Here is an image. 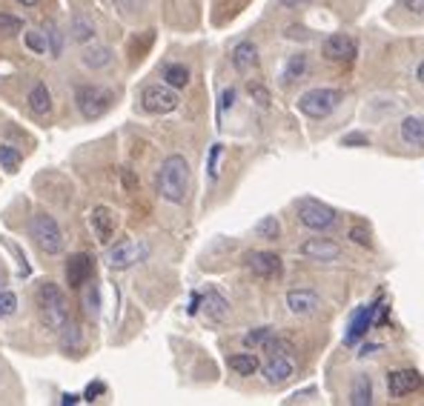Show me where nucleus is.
Instances as JSON below:
<instances>
[{"instance_id": "1", "label": "nucleus", "mask_w": 424, "mask_h": 406, "mask_svg": "<svg viewBox=\"0 0 424 406\" xmlns=\"http://www.w3.org/2000/svg\"><path fill=\"white\" fill-rule=\"evenodd\" d=\"M189 181H192V172H189V161L184 154H169V158L161 163L158 169V195L169 203H184L189 195Z\"/></svg>"}, {"instance_id": "2", "label": "nucleus", "mask_w": 424, "mask_h": 406, "mask_svg": "<svg viewBox=\"0 0 424 406\" xmlns=\"http://www.w3.org/2000/svg\"><path fill=\"white\" fill-rule=\"evenodd\" d=\"M37 312L49 332H61V326L69 321V301L57 283L44 281L37 286Z\"/></svg>"}, {"instance_id": "3", "label": "nucleus", "mask_w": 424, "mask_h": 406, "mask_svg": "<svg viewBox=\"0 0 424 406\" xmlns=\"http://www.w3.org/2000/svg\"><path fill=\"white\" fill-rule=\"evenodd\" d=\"M115 92L101 83H81L75 86V106H78L84 121H98L112 109Z\"/></svg>"}, {"instance_id": "4", "label": "nucleus", "mask_w": 424, "mask_h": 406, "mask_svg": "<svg viewBox=\"0 0 424 406\" xmlns=\"http://www.w3.org/2000/svg\"><path fill=\"white\" fill-rule=\"evenodd\" d=\"M29 235L37 243V249L46 255H61L64 252V232L57 226V221L46 212H37L29 221Z\"/></svg>"}, {"instance_id": "5", "label": "nucleus", "mask_w": 424, "mask_h": 406, "mask_svg": "<svg viewBox=\"0 0 424 406\" xmlns=\"http://www.w3.org/2000/svg\"><path fill=\"white\" fill-rule=\"evenodd\" d=\"M341 101H344L341 89H310L298 98V112L313 121H321V118H330L341 106Z\"/></svg>"}, {"instance_id": "6", "label": "nucleus", "mask_w": 424, "mask_h": 406, "mask_svg": "<svg viewBox=\"0 0 424 406\" xmlns=\"http://www.w3.org/2000/svg\"><path fill=\"white\" fill-rule=\"evenodd\" d=\"M296 215H298L301 226L313 229V232H327V229H333L336 221H338V212L333 206L316 201V198H301L296 203Z\"/></svg>"}, {"instance_id": "7", "label": "nucleus", "mask_w": 424, "mask_h": 406, "mask_svg": "<svg viewBox=\"0 0 424 406\" xmlns=\"http://www.w3.org/2000/svg\"><path fill=\"white\" fill-rule=\"evenodd\" d=\"M178 103H181L178 92L166 83H152L141 92V109L149 114H169L178 109Z\"/></svg>"}, {"instance_id": "8", "label": "nucleus", "mask_w": 424, "mask_h": 406, "mask_svg": "<svg viewBox=\"0 0 424 406\" xmlns=\"http://www.w3.org/2000/svg\"><path fill=\"white\" fill-rule=\"evenodd\" d=\"M146 258H149V243L146 241H121V243H115L106 255L109 266L118 269V272L121 269H132V266L144 263Z\"/></svg>"}, {"instance_id": "9", "label": "nucleus", "mask_w": 424, "mask_h": 406, "mask_svg": "<svg viewBox=\"0 0 424 406\" xmlns=\"http://www.w3.org/2000/svg\"><path fill=\"white\" fill-rule=\"evenodd\" d=\"M321 54H324V61L350 63V61H356V54H358V43L353 41L350 34H330V37H324Z\"/></svg>"}, {"instance_id": "10", "label": "nucleus", "mask_w": 424, "mask_h": 406, "mask_svg": "<svg viewBox=\"0 0 424 406\" xmlns=\"http://www.w3.org/2000/svg\"><path fill=\"white\" fill-rule=\"evenodd\" d=\"M244 263H247L249 272L261 281H278L281 272H284V263L276 252H249L244 258Z\"/></svg>"}, {"instance_id": "11", "label": "nucleus", "mask_w": 424, "mask_h": 406, "mask_svg": "<svg viewBox=\"0 0 424 406\" xmlns=\"http://www.w3.org/2000/svg\"><path fill=\"white\" fill-rule=\"evenodd\" d=\"M424 386V375L418 369H393L387 372V392L390 398H407Z\"/></svg>"}, {"instance_id": "12", "label": "nucleus", "mask_w": 424, "mask_h": 406, "mask_svg": "<svg viewBox=\"0 0 424 406\" xmlns=\"http://www.w3.org/2000/svg\"><path fill=\"white\" fill-rule=\"evenodd\" d=\"M298 255L310 258V261H318V263H333L341 258V246L330 238H310L298 246Z\"/></svg>"}, {"instance_id": "13", "label": "nucleus", "mask_w": 424, "mask_h": 406, "mask_svg": "<svg viewBox=\"0 0 424 406\" xmlns=\"http://www.w3.org/2000/svg\"><path fill=\"white\" fill-rule=\"evenodd\" d=\"M92 272H95V261L86 252L72 255L66 261V283H69V289H81L84 283H89Z\"/></svg>"}, {"instance_id": "14", "label": "nucleus", "mask_w": 424, "mask_h": 406, "mask_svg": "<svg viewBox=\"0 0 424 406\" xmlns=\"http://www.w3.org/2000/svg\"><path fill=\"white\" fill-rule=\"evenodd\" d=\"M296 372V363L290 355H269V361L264 363V380L269 386H281L293 378Z\"/></svg>"}, {"instance_id": "15", "label": "nucleus", "mask_w": 424, "mask_h": 406, "mask_svg": "<svg viewBox=\"0 0 424 406\" xmlns=\"http://www.w3.org/2000/svg\"><path fill=\"white\" fill-rule=\"evenodd\" d=\"M89 226L95 232V238H98V243H109L115 238V212L109 206H95L89 212Z\"/></svg>"}, {"instance_id": "16", "label": "nucleus", "mask_w": 424, "mask_h": 406, "mask_svg": "<svg viewBox=\"0 0 424 406\" xmlns=\"http://www.w3.org/2000/svg\"><path fill=\"white\" fill-rule=\"evenodd\" d=\"M287 306H290L293 315L307 318L321 309V298L316 292H310V289H290V292H287Z\"/></svg>"}, {"instance_id": "17", "label": "nucleus", "mask_w": 424, "mask_h": 406, "mask_svg": "<svg viewBox=\"0 0 424 406\" xmlns=\"http://www.w3.org/2000/svg\"><path fill=\"white\" fill-rule=\"evenodd\" d=\"M229 61H233L235 72H241V74L253 72V69H258V63H261L258 46H256L253 41H241V43L233 46V52H229Z\"/></svg>"}, {"instance_id": "18", "label": "nucleus", "mask_w": 424, "mask_h": 406, "mask_svg": "<svg viewBox=\"0 0 424 406\" xmlns=\"http://www.w3.org/2000/svg\"><path fill=\"white\" fill-rule=\"evenodd\" d=\"M370 323H373V306H361L358 312L350 318V326H347V335H344V343L353 346L358 343L364 335L370 332Z\"/></svg>"}, {"instance_id": "19", "label": "nucleus", "mask_w": 424, "mask_h": 406, "mask_svg": "<svg viewBox=\"0 0 424 406\" xmlns=\"http://www.w3.org/2000/svg\"><path fill=\"white\" fill-rule=\"evenodd\" d=\"M69 32H72V41L75 43H81V46H86L89 41H95V21L89 14H84V12H75L72 14V21H69Z\"/></svg>"}, {"instance_id": "20", "label": "nucleus", "mask_w": 424, "mask_h": 406, "mask_svg": "<svg viewBox=\"0 0 424 406\" xmlns=\"http://www.w3.org/2000/svg\"><path fill=\"white\" fill-rule=\"evenodd\" d=\"M201 303H204V312L209 321H224L229 315V301L218 292V289H206L201 295Z\"/></svg>"}, {"instance_id": "21", "label": "nucleus", "mask_w": 424, "mask_h": 406, "mask_svg": "<svg viewBox=\"0 0 424 406\" xmlns=\"http://www.w3.org/2000/svg\"><path fill=\"white\" fill-rule=\"evenodd\" d=\"M81 63L92 72H98V69H106L112 63V49L109 46H86L81 52Z\"/></svg>"}, {"instance_id": "22", "label": "nucleus", "mask_w": 424, "mask_h": 406, "mask_svg": "<svg viewBox=\"0 0 424 406\" xmlns=\"http://www.w3.org/2000/svg\"><path fill=\"white\" fill-rule=\"evenodd\" d=\"M227 366H229V369H233L235 375H241V378H249V375H256V372L261 369V363H258V358H256L253 352L229 355V358H227Z\"/></svg>"}, {"instance_id": "23", "label": "nucleus", "mask_w": 424, "mask_h": 406, "mask_svg": "<svg viewBox=\"0 0 424 406\" xmlns=\"http://www.w3.org/2000/svg\"><path fill=\"white\" fill-rule=\"evenodd\" d=\"M401 138L410 146H424V118H418V114L401 118Z\"/></svg>"}, {"instance_id": "24", "label": "nucleus", "mask_w": 424, "mask_h": 406, "mask_svg": "<svg viewBox=\"0 0 424 406\" xmlns=\"http://www.w3.org/2000/svg\"><path fill=\"white\" fill-rule=\"evenodd\" d=\"M29 109L35 114H49L52 112V92L46 83H35L29 89Z\"/></svg>"}, {"instance_id": "25", "label": "nucleus", "mask_w": 424, "mask_h": 406, "mask_svg": "<svg viewBox=\"0 0 424 406\" xmlns=\"http://www.w3.org/2000/svg\"><path fill=\"white\" fill-rule=\"evenodd\" d=\"M161 77H164V83L172 86V89L189 86V69H186L184 63H166L164 72H161Z\"/></svg>"}, {"instance_id": "26", "label": "nucleus", "mask_w": 424, "mask_h": 406, "mask_svg": "<svg viewBox=\"0 0 424 406\" xmlns=\"http://www.w3.org/2000/svg\"><path fill=\"white\" fill-rule=\"evenodd\" d=\"M44 34H46V49H49V57H61L64 54V32L57 26L52 17L44 23Z\"/></svg>"}, {"instance_id": "27", "label": "nucleus", "mask_w": 424, "mask_h": 406, "mask_svg": "<svg viewBox=\"0 0 424 406\" xmlns=\"http://www.w3.org/2000/svg\"><path fill=\"white\" fill-rule=\"evenodd\" d=\"M81 343H84L81 326H78V323H72V321H66V323L61 326V346H64V352H78V349H81Z\"/></svg>"}, {"instance_id": "28", "label": "nucleus", "mask_w": 424, "mask_h": 406, "mask_svg": "<svg viewBox=\"0 0 424 406\" xmlns=\"http://www.w3.org/2000/svg\"><path fill=\"white\" fill-rule=\"evenodd\" d=\"M273 335H276L273 326H256V329H249L241 341H244L247 349H264V346L273 341Z\"/></svg>"}, {"instance_id": "29", "label": "nucleus", "mask_w": 424, "mask_h": 406, "mask_svg": "<svg viewBox=\"0 0 424 406\" xmlns=\"http://www.w3.org/2000/svg\"><path fill=\"white\" fill-rule=\"evenodd\" d=\"M21 163H23L21 152H17L15 146H9V143H0V169L9 172V175H15V172L21 169Z\"/></svg>"}, {"instance_id": "30", "label": "nucleus", "mask_w": 424, "mask_h": 406, "mask_svg": "<svg viewBox=\"0 0 424 406\" xmlns=\"http://www.w3.org/2000/svg\"><path fill=\"white\" fill-rule=\"evenodd\" d=\"M350 403L353 406H370L373 403V383L367 378H358L350 389Z\"/></svg>"}, {"instance_id": "31", "label": "nucleus", "mask_w": 424, "mask_h": 406, "mask_svg": "<svg viewBox=\"0 0 424 406\" xmlns=\"http://www.w3.org/2000/svg\"><path fill=\"white\" fill-rule=\"evenodd\" d=\"M256 235L264 238V241H278L281 238V223L276 215H264L258 223H256Z\"/></svg>"}, {"instance_id": "32", "label": "nucleus", "mask_w": 424, "mask_h": 406, "mask_svg": "<svg viewBox=\"0 0 424 406\" xmlns=\"http://www.w3.org/2000/svg\"><path fill=\"white\" fill-rule=\"evenodd\" d=\"M304 72H307V57L304 54H293L290 61H287V66H284L281 81L284 83H293V81H298V77H304Z\"/></svg>"}, {"instance_id": "33", "label": "nucleus", "mask_w": 424, "mask_h": 406, "mask_svg": "<svg viewBox=\"0 0 424 406\" xmlns=\"http://www.w3.org/2000/svg\"><path fill=\"white\" fill-rule=\"evenodd\" d=\"M247 92H249V98L256 101V106H261V109H267V106H269V101H273V94H269V89H267L264 83H258V81H249V83H247Z\"/></svg>"}, {"instance_id": "34", "label": "nucleus", "mask_w": 424, "mask_h": 406, "mask_svg": "<svg viewBox=\"0 0 424 406\" xmlns=\"http://www.w3.org/2000/svg\"><path fill=\"white\" fill-rule=\"evenodd\" d=\"M347 238H350L356 246H361V249H373V235H370V229L364 226V223L350 226V232H347Z\"/></svg>"}, {"instance_id": "35", "label": "nucleus", "mask_w": 424, "mask_h": 406, "mask_svg": "<svg viewBox=\"0 0 424 406\" xmlns=\"http://www.w3.org/2000/svg\"><path fill=\"white\" fill-rule=\"evenodd\" d=\"M23 43H26V49L29 52H35V54H49V49H46V34L44 32H26L23 34Z\"/></svg>"}, {"instance_id": "36", "label": "nucleus", "mask_w": 424, "mask_h": 406, "mask_svg": "<svg viewBox=\"0 0 424 406\" xmlns=\"http://www.w3.org/2000/svg\"><path fill=\"white\" fill-rule=\"evenodd\" d=\"M17 312V295L9 289H0V321H6Z\"/></svg>"}, {"instance_id": "37", "label": "nucleus", "mask_w": 424, "mask_h": 406, "mask_svg": "<svg viewBox=\"0 0 424 406\" xmlns=\"http://www.w3.org/2000/svg\"><path fill=\"white\" fill-rule=\"evenodd\" d=\"M115 9H118L124 17H135L146 9V0H112Z\"/></svg>"}, {"instance_id": "38", "label": "nucleus", "mask_w": 424, "mask_h": 406, "mask_svg": "<svg viewBox=\"0 0 424 406\" xmlns=\"http://www.w3.org/2000/svg\"><path fill=\"white\" fill-rule=\"evenodd\" d=\"M23 32V21L15 14L0 12V34H21Z\"/></svg>"}, {"instance_id": "39", "label": "nucleus", "mask_w": 424, "mask_h": 406, "mask_svg": "<svg viewBox=\"0 0 424 406\" xmlns=\"http://www.w3.org/2000/svg\"><path fill=\"white\" fill-rule=\"evenodd\" d=\"M86 312H89L92 318L101 315V289H98V283H92L89 292H86Z\"/></svg>"}, {"instance_id": "40", "label": "nucleus", "mask_w": 424, "mask_h": 406, "mask_svg": "<svg viewBox=\"0 0 424 406\" xmlns=\"http://www.w3.org/2000/svg\"><path fill=\"white\" fill-rule=\"evenodd\" d=\"M152 41H155V32H144V41L138 43V37H135V41H132V61H141V57L146 54V49L152 46Z\"/></svg>"}, {"instance_id": "41", "label": "nucleus", "mask_w": 424, "mask_h": 406, "mask_svg": "<svg viewBox=\"0 0 424 406\" xmlns=\"http://www.w3.org/2000/svg\"><path fill=\"white\" fill-rule=\"evenodd\" d=\"M104 392H106V383H104V380H95V383H89V386H86L84 398H86V400H98Z\"/></svg>"}, {"instance_id": "42", "label": "nucleus", "mask_w": 424, "mask_h": 406, "mask_svg": "<svg viewBox=\"0 0 424 406\" xmlns=\"http://www.w3.org/2000/svg\"><path fill=\"white\" fill-rule=\"evenodd\" d=\"M218 158H221V143H215V146H212V152H209V178L212 181L218 178Z\"/></svg>"}, {"instance_id": "43", "label": "nucleus", "mask_w": 424, "mask_h": 406, "mask_svg": "<svg viewBox=\"0 0 424 406\" xmlns=\"http://www.w3.org/2000/svg\"><path fill=\"white\" fill-rule=\"evenodd\" d=\"M233 103H235V89H224V94H221V112L233 109Z\"/></svg>"}, {"instance_id": "44", "label": "nucleus", "mask_w": 424, "mask_h": 406, "mask_svg": "<svg viewBox=\"0 0 424 406\" xmlns=\"http://www.w3.org/2000/svg\"><path fill=\"white\" fill-rule=\"evenodd\" d=\"M404 9L413 14H424V0H404Z\"/></svg>"}, {"instance_id": "45", "label": "nucleus", "mask_w": 424, "mask_h": 406, "mask_svg": "<svg viewBox=\"0 0 424 406\" xmlns=\"http://www.w3.org/2000/svg\"><path fill=\"white\" fill-rule=\"evenodd\" d=\"M344 146H353V143H358V146H367V138L364 134H347V138L341 141Z\"/></svg>"}, {"instance_id": "46", "label": "nucleus", "mask_w": 424, "mask_h": 406, "mask_svg": "<svg viewBox=\"0 0 424 406\" xmlns=\"http://www.w3.org/2000/svg\"><path fill=\"white\" fill-rule=\"evenodd\" d=\"M310 3H313V0H281V6H287V9H304Z\"/></svg>"}, {"instance_id": "47", "label": "nucleus", "mask_w": 424, "mask_h": 406, "mask_svg": "<svg viewBox=\"0 0 424 406\" xmlns=\"http://www.w3.org/2000/svg\"><path fill=\"white\" fill-rule=\"evenodd\" d=\"M124 186H126L129 192H132L135 186H138V181H135V175H132V172H129V169H124Z\"/></svg>"}, {"instance_id": "48", "label": "nucleus", "mask_w": 424, "mask_h": 406, "mask_svg": "<svg viewBox=\"0 0 424 406\" xmlns=\"http://www.w3.org/2000/svg\"><path fill=\"white\" fill-rule=\"evenodd\" d=\"M78 400H81V395H72V392H66V395L61 398L64 406H72V403H78Z\"/></svg>"}, {"instance_id": "49", "label": "nucleus", "mask_w": 424, "mask_h": 406, "mask_svg": "<svg viewBox=\"0 0 424 406\" xmlns=\"http://www.w3.org/2000/svg\"><path fill=\"white\" fill-rule=\"evenodd\" d=\"M373 352H381V346H373V343H370V346H364V349H361L358 355H361V358H367V355H373Z\"/></svg>"}, {"instance_id": "50", "label": "nucleus", "mask_w": 424, "mask_h": 406, "mask_svg": "<svg viewBox=\"0 0 424 406\" xmlns=\"http://www.w3.org/2000/svg\"><path fill=\"white\" fill-rule=\"evenodd\" d=\"M416 77H418V81H421V83H424V61H421V63H418V66H416Z\"/></svg>"}, {"instance_id": "51", "label": "nucleus", "mask_w": 424, "mask_h": 406, "mask_svg": "<svg viewBox=\"0 0 424 406\" xmlns=\"http://www.w3.org/2000/svg\"><path fill=\"white\" fill-rule=\"evenodd\" d=\"M15 3H21V6H37L41 0H15Z\"/></svg>"}, {"instance_id": "52", "label": "nucleus", "mask_w": 424, "mask_h": 406, "mask_svg": "<svg viewBox=\"0 0 424 406\" xmlns=\"http://www.w3.org/2000/svg\"><path fill=\"white\" fill-rule=\"evenodd\" d=\"M6 281H9V275H6V269H0V289L6 286Z\"/></svg>"}]
</instances>
